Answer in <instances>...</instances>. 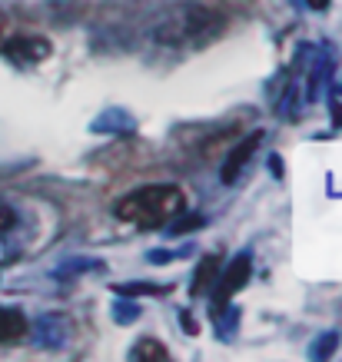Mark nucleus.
I'll list each match as a JSON object with an SVG mask.
<instances>
[{"label":"nucleus","instance_id":"nucleus-1","mask_svg":"<svg viewBox=\"0 0 342 362\" xmlns=\"http://www.w3.org/2000/svg\"><path fill=\"white\" fill-rule=\"evenodd\" d=\"M226 27L216 11L203 4H173L153 17L150 23V40L166 50H187V47H206L216 40Z\"/></svg>","mask_w":342,"mask_h":362},{"label":"nucleus","instance_id":"nucleus-2","mask_svg":"<svg viewBox=\"0 0 342 362\" xmlns=\"http://www.w3.org/2000/svg\"><path fill=\"white\" fill-rule=\"evenodd\" d=\"M187 209V197L179 187H143L117 203V220L130 223L136 230H160L163 223Z\"/></svg>","mask_w":342,"mask_h":362},{"label":"nucleus","instance_id":"nucleus-3","mask_svg":"<svg viewBox=\"0 0 342 362\" xmlns=\"http://www.w3.org/2000/svg\"><path fill=\"white\" fill-rule=\"evenodd\" d=\"M249 276H253V263H249V252H240V256H232L230 266H226V273L220 276V283L210 289V296H213V306L210 313L216 316V313H223V309L232 303V296L243 289L246 283H249Z\"/></svg>","mask_w":342,"mask_h":362},{"label":"nucleus","instance_id":"nucleus-4","mask_svg":"<svg viewBox=\"0 0 342 362\" xmlns=\"http://www.w3.org/2000/svg\"><path fill=\"white\" fill-rule=\"evenodd\" d=\"M27 329L33 332V342L44 346V349H60V346L70 339V322H66V316H60V313L37 316V322L27 326Z\"/></svg>","mask_w":342,"mask_h":362},{"label":"nucleus","instance_id":"nucleus-5","mask_svg":"<svg viewBox=\"0 0 342 362\" xmlns=\"http://www.w3.org/2000/svg\"><path fill=\"white\" fill-rule=\"evenodd\" d=\"M259 143H263V133L256 130V133H249L240 146H232L230 150V156H226V163H223V170H220V180L230 187V183H236V176L243 173V166L249 163V156L259 150Z\"/></svg>","mask_w":342,"mask_h":362},{"label":"nucleus","instance_id":"nucleus-6","mask_svg":"<svg viewBox=\"0 0 342 362\" xmlns=\"http://www.w3.org/2000/svg\"><path fill=\"white\" fill-rule=\"evenodd\" d=\"M4 54L11 57L13 64H40V60H47L50 57V40H44V37H17V40H11V44L4 47Z\"/></svg>","mask_w":342,"mask_h":362},{"label":"nucleus","instance_id":"nucleus-7","mask_svg":"<svg viewBox=\"0 0 342 362\" xmlns=\"http://www.w3.org/2000/svg\"><path fill=\"white\" fill-rule=\"evenodd\" d=\"M90 130L93 133H120V136H130V133H136V117L133 113H126L123 107H107V110L100 113V117H93V123H90Z\"/></svg>","mask_w":342,"mask_h":362},{"label":"nucleus","instance_id":"nucleus-8","mask_svg":"<svg viewBox=\"0 0 342 362\" xmlns=\"http://www.w3.org/2000/svg\"><path fill=\"white\" fill-rule=\"evenodd\" d=\"M329 66H332V57H329V47H319L312 54V66H309V83H306V103H316L329 80Z\"/></svg>","mask_w":342,"mask_h":362},{"label":"nucleus","instance_id":"nucleus-9","mask_svg":"<svg viewBox=\"0 0 342 362\" xmlns=\"http://www.w3.org/2000/svg\"><path fill=\"white\" fill-rule=\"evenodd\" d=\"M27 336V319H23L20 309H7L0 306V342L11 346V342L23 339Z\"/></svg>","mask_w":342,"mask_h":362},{"label":"nucleus","instance_id":"nucleus-10","mask_svg":"<svg viewBox=\"0 0 342 362\" xmlns=\"http://www.w3.org/2000/svg\"><path fill=\"white\" fill-rule=\"evenodd\" d=\"M216 273H220V256H216V252H206L203 263L196 266V273H193V296L210 293L213 283H216Z\"/></svg>","mask_w":342,"mask_h":362},{"label":"nucleus","instance_id":"nucleus-11","mask_svg":"<svg viewBox=\"0 0 342 362\" xmlns=\"http://www.w3.org/2000/svg\"><path fill=\"white\" fill-rule=\"evenodd\" d=\"M103 269V263L100 259H90V256H73V259H64V263L54 269L57 279H77V276L83 273H100Z\"/></svg>","mask_w":342,"mask_h":362},{"label":"nucleus","instance_id":"nucleus-12","mask_svg":"<svg viewBox=\"0 0 342 362\" xmlns=\"http://www.w3.org/2000/svg\"><path fill=\"white\" fill-rule=\"evenodd\" d=\"M130 359H156V362H166L170 359V352H166V346L160 339H136L130 349Z\"/></svg>","mask_w":342,"mask_h":362},{"label":"nucleus","instance_id":"nucleus-13","mask_svg":"<svg viewBox=\"0 0 342 362\" xmlns=\"http://www.w3.org/2000/svg\"><path fill=\"white\" fill-rule=\"evenodd\" d=\"M117 289V296H163V293H170L173 286H166V283H120V286H113Z\"/></svg>","mask_w":342,"mask_h":362},{"label":"nucleus","instance_id":"nucleus-14","mask_svg":"<svg viewBox=\"0 0 342 362\" xmlns=\"http://www.w3.org/2000/svg\"><path fill=\"white\" fill-rule=\"evenodd\" d=\"M336 349H339V332H336V329L319 332V336H316V342L309 346V359H329Z\"/></svg>","mask_w":342,"mask_h":362},{"label":"nucleus","instance_id":"nucleus-15","mask_svg":"<svg viewBox=\"0 0 342 362\" xmlns=\"http://www.w3.org/2000/svg\"><path fill=\"white\" fill-rule=\"evenodd\" d=\"M113 322H120V326H130V322H136L140 319V306L133 303L130 296H117L113 299Z\"/></svg>","mask_w":342,"mask_h":362},{"label":"nucleus","instance_id":"nucleus-16","mask_svg":"<svg viewBox=\"0 0 342 362\" xmlns=\"http://www.w3.org/2000/svg\"><path fill=\"white\" fill-rule=\"evenodd\" d=\"M199 226H206V216L203 213H179V216H173V223H170V233L173 236H183V233H189V230H199Z\"/></svg>","mask_w":342,"mask_h":362},{"label":"nucleus","instance_id":"nucleus-17","mask_svg":"<svg viewBox=\"0 0 342 362\" xmlns=\"http://www.w3.org/2000/svg\"><path fill=\"white\" fill-rule=\"evenodd\" d=\"M189 246H183V250H150L146 252V259L150 263H166V259H177V256H187Z\"/></svg>","mask_w":342,"mask_h":362},{"label":"nucleus","instance_id":"nucleus-18","mask_svg":"<svg viewBox=\"0 0 342 362\" xmlns=\"http://www.w3.org/2000/svg\"><path fill=\"white\" fill-rule=\"evenodd\" d=\"M13 223H17V213H13L11 206H4V203H0V233H7Z\"/></svg>","mask_w":342,"mask_h":362},{"label":"nucleus","instance_id":"nucleus-19","mask_svg":"<svg viewBox=\"0 0 342 362\" xmlns=\"http://www.w3.org/2000/svg\"><path fill=\"white\" fill-rule=\"evenodd\" d=\"M306 4H309L312 11H326L329 7V0H306Z\"/></svg>","mask_w":342,"mask_h":362},{"label":"nucleus","instance_id":"nucleus-20","mask_svg":"<svg viewBox=\"0 0 342 362\" xmlns=\"http://www.w3.org/2000/svg\"><path fill=\"white\" fill-rule=\"evenodd\" d=\"M269 170H273V176H283V166H279V160H276V156L269 160Z\"/></svg>","mask_w":342,"mask_h":362},{"label":"nucleus","instance_id":"nucleus-21","mask_svg":"<svg viewBox=\"0 0 342 362\" xmlns=\"http://www.w3.org/2000/svg\"><path fill=\"white\" fill-rule=\"evenodd\" d=\"M0 33H4V13H0Z\"/></svg>","mask_w":342,"mask_h":362}]
</instances>
